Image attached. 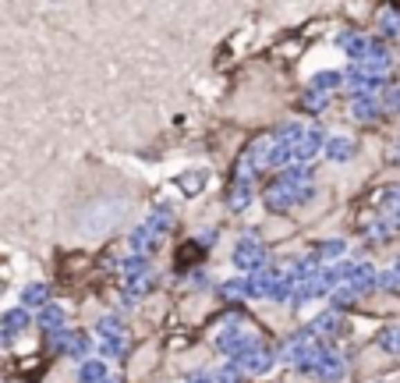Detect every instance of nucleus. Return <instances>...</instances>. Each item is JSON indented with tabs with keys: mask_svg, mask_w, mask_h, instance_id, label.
<instances>
[{
	"mask_svg": "<svg viewBox=\"0 0 400 383\" xmlns=\"http://www.w3.org/2000/svg\"><path fill=\"white\" fill-rule=\"evenodd\" d=\"M21 299H25V305L43 309V305H46V299H50V287H46V284H28Z\"/></svg>",
	"mask_w": 400,
	"mask_h": 383,
	"instance_id": "ddd939ff",
	"label": "nucleus"
},
{
	"mask_svg": "<svg viewBox=\"0 0 400 383\" xmlns=\"http://www.w3.org/2000/svg\"><path fill=\"white\" fill-rule=\"evenodd\" d=\"M78 380H82V383H103V380H107V366H103V362H82Z\"/></svg>",
	"mask_w": 400,
	"mask_h": 383,
	"instance_id": "dca6fc26",
	"label": "nucleus"
},
{
	"mask_svg": "<svg viewBox=\"0 0 400 383\" xmlns=\"http://www.w3.org/2000/svg\"><path fill=\"white\" fill-rule=\"evenodd\" d=\"M220 351H227L230 359H237V355H244L248 348H259V341H255V334H244V330H234V327H227L224 334H220Z\"/></svg>",
	"mask_w": 400,
	"mask_h": 383,
	"instance_id": "20e7f679",
	"label": "nucleus"
},
{
	"mask_svg": "<svg viewBox=\"0 0 400 383\" xmlns=\"http://www.w3.org/2000/svg\"><path fill=\"white\" fill-rule=\"evenodd\" d=\"M312 256L316 259H336V256H344V242H319Z\"/></svg>",
	"mask_w": 400,
	"mask_h": 383,
	"instance_id": "412c9836",
	"label": "nucleus"
},
{
	"mask_svg": "<svg viewBox=\"0 0 400 383\" xmlns=\"http://www.w3.org/2000/svg\"><path fill=\"white\" fill-rule=\"evenodd\" d=\"M340 82H344V75H336V71H319V75L312 78V93H329V89H336Z\"/></svg>",
	"mask_w": 400,
	"mask_h": 383,
	"instance_id": "f3484780",
	"label": "nucleus"
},
{
	"mask_svg": "<svg viewBox=\"0 0 400 383\" xmlns=\"http://www.w3.org/2000/svg\"><path fill=\"white\" fill-rule=\"evenodd\" d=\"M103 383H120V380H103Z\"/></svg>",
	"mask_w": 400,
	"mask_h": 383,
	"instance_id": "c756f323",
	"label": "nucleus"
},
{
	"mask_svg": "<svg viewBox=\"0 0 400 383\" xmlns=\"http://www.w3.org/2000/svg\"><path fill=\"white\" fill-rule=\"evenodd\" d=\"M319 380H326V383H336V380H344V373H347V362L340 359V355H333V351H326V355L319 359V366L312 369Z\"/></svg>",
	"mask_w": 400,
	"mask_h": 383,
	"instance_id": "39448f33",
	"label": "nucleus"
},
{
	"mask_svg": "<svg viewBox=\"0 0 400 383\" xmlns=\"http://www.w3.org/2000/svg\"><path fill=\"white\" fill-rule=\"evenodd\" d=\"M376 114H379V103L372 96H358L354 100V117H358V121H372Z\"/></svg>",
	"mask_w": 400,
	"mask_h": 383,
	"instance_id": "a211bd4d",
	"label": "nucleus"
},
{
	"mask_svg": "<svg viewBox=\"0 0 400 383\" xmlns=\"http://www.w3.org/2000/svg\"><path fill=\"white\" fill-rule=\"evenodd\" d=\"M21 327H28V309H8L4 316H0V334L4 337L18 334Z\"/></svg>",
	"mask_w": 400,
	"mask_h": 383,
	"instance_id": "f8f14e48",
	"label": "nucleus"
},
{
	"mask_svg": "<svg viewBox=\"0 0 400 383\" xmlns=\"http://www.w3.org/2000/svg\"><path fill=\"white\" fill-rule=\"evenodd\" d=\"M206 181H209V174L199 167V170H188V174H181V178H177L174 185H177L184 195H199V192L206 188Z\"/></svg>",
	"mask_w": 400,
	"mask_h": 383,
	"instance_id": "9b49d317",
	"label": "nucleus"
},
{
	"mask_svg": "<svg viewBox=\"0 0 400 383\" xmlns=\"http://www.w3.org/2000/svg\"><path fill=\"white\" fill-rule=\"evenodd\" d=\"M309 199H312V185H291L287 178H276V181L266 188V195H262V202L269 206L273 213H287L291 206L309 202Z\"/></svg>",
	"mask_w": 400,
	"mask_h": 383,
	"instance_id": "f257e3e1",
	"label": "nucleus"
},
{
	"mask_svg": "<svg viewBox=\"0 0 400 383\" xmlns=\"http://www.w3.org/2000/svg\"><path fill=\"white\" fill-rule=\"evenodd\" d=\"M312 330H316V334H322V337L340 334V330H344V316L336 312V309H329V312H322V316L312 323Z\"/></svg>",
	"mask_w": 400,
	"mask_h": 383,
	"instance_id": "9d476101",
	"label": "nucleus"
},
{
	"mask_svg": "<svg viewBox=\"0 0 400 383\" xmlns=\"http://www.w3.org/2000/svg\"><path fill=\"white\" fill-rule=\"evenodd\" d=\"M326 103H329V96H326V93H312V89L304 93V100H301V107H304V110H312V114H319Z\"/></svg>",
	"mask_w": 400,
	"mask_h": 383,
	"instance_id": "b1692460",
	"label": "nucleus"
},
{
	"mask_svg": "<svg viewBox=\"0 0 400 383\" xmlns=\"http://www.w3.org/2000/svg\"><path fill=\"white\" fill-rule=\"evenodd\" d=\"M322 150H326L329 160L340 163V160H351V157H354L358 145H354V139H347V135H333V139L326 135V145H322Z\"/></svg>",
	"mask_w": 400,
	"mask_h": 383,
	"instance_id": "1a4fd4ad",
	"label": "nucleus"
},
{
	"mask_svg": "<svg viewBox=\"0 0 400 383\" xmlns=\"http://www.w3.org/2000/svg\"><path fill=\"white\" fill-rule=\"evenodd\" d=\"M224 294H227V299H230V294H234V299H241V294H248V284H244V280H230V284H224Z\"/></svg>",
	"mask_w": 400,
	"mask_h": 383,
	"instance_id": "bb28decb",
	"label": "nucleus"
},
{
	"mask_svg": "<svg viewBox=\"0 0 400 383\" xmlns=\"http://www.w3.org/2000/svg\"><path fill=\"white\" fill-rule=\"evenodd\" d=\"M376 344H379L383 351H390V355H400V327H386V330H379Z\"/></svg>",
	"mask_w": 400,
	"mask_h": 383,
	"instance_id": "4468645a",
	"label": "nucleus"
},
{
	"mask_svg": "<svg viewBox=\"0 0 400 383\" xmlns=\"http://www.w3.org/2000/svg\"><path fill=\"white\" fill-rule=\"evenodd\" d=\"M234 267H237V270H262V267H266V249H262V242L244 238V242L234 249Z\"/></svg>",
	"mask_w": 400,
	"mask_h": 383,
	"instance_id": "f03ea898",
	"label": "nucleus"
},
{
	"mask_svg": "<svg viewBox=\"0 0 400 383\" xmlns=\"http://www.w3.org/2000/svg\"><path fill=\"white\" fill-rule=\"evenodd\" d=\"M125 348H128V334H125V337H110V341H103V351H107V355H125Z\"/></svg>",
	"mask_w": 400,
	"mask_h": 383,
	"instance_id": "393cba45",
	"label": "nucleus"
},
{
	"mask_svg": "<svg viewBox=\"0 0 400 383\" xmlns=\"http://www.w3.org/2000/svg\"><path fill=\"white\" fill-rule=\"evenodd\" d=\"M100 334L110 341V337H125V323H120L117 316H107L103 323H100Z\"/></svg>",
	"mask_w": 400,
	"mask_h": 383,
	"instance_id": "4be33fe9",
	"label": "nucleus"
},
{
	"mask_svg": "<svg viewBox=\"0 0 400 383\" xmlns=\"http://www.w3.org/2000/svg\"><path fill=\"white\" fill-rule=\"evenodd\" d=\"M202 252H199V242H184L181 245V256H177V270H184V267H188V262H195Z\"/></svg>",
	"mask_w": 400,
	"mask_h": 383,
	"instance_id": "5701e85b",
	"label": "nucleus"
},
{
	"mask_svg": "<svg viewBox=\"0 0 400 383\" xmlns=\"http://www.w3.org/2000/svg\"><path fill=\"white\" fill-rule=\"evenodd\" d=\"M344 287H351L354 294H365V291H372L376 287V270L372 267H351V274H347V280H344Z\"/></svg>",
	"mask_w": 400,
	"mask_h": 383,
	"instance_id": "6e6552de",
	"label": "nucleus"
},
{
	"mask_svg": "<svg viewBox=\"0 0 400 383\" xmlns=\"http://www.w3.org/2000/svg\"><path fill=\"white\" fill-rule=\"evenodd\" d=\"M379 280H383V284H386V287H397V284H400V262H397V267H393V270H390V274H383V277H379Z\"/></svg>",
	"mask_w": 400,
	"mask_h": 383,
	"instance_id": "cd10ccee",
	"label": "nucleus"
},
{
	"mask_svg": "<svg viewBox=\"0 0 400 383\" xmlns=\"http://www.w3.org/2000/svg\"><path fill=\"white\" fill-rule=\"evenodd\" d=\"M234 366H241L244 373H266V369L273 366V355H269L266 348H248L244 355L234 359Z\"/></svg>",
	"mask_w": 400,
	"mask_h": 383,
	"instance_id": "423d86ee",
	"label": "nucleus"
},
{
	"mask_svg": "<svg viewBox=\"0 0 400 383\" xmlns=\"http://www.w3.org/2000/svg\"><path fill=\"white\" fill-rule=\"evenodd\" d=\"M322 145H326V135H322L319 128H304V132H301V139L294 142V160H298V163L316 160V157L322 153Z\"/></svg>",
	"mask_w": 400,
	"mask_h": 383,
	"instance_id": "7ed1b4c3",
	"label": "nucleus"
},
{
	"mask_svg": "<svg viewBox=\"0 0 400 383\" xmlns=\"http://www.w3.org/2000/svg\"><path fill=\"white\" fill-rule=\"evenodd\" d=\"M280 178H287L291 185H309V178H312V167H304V163H291Z\"/></svg>",
	"mask_w": 400,
	"mask_h": 383,
	"instance_id": "6ab92c4d",
	"label": "nucleus"
},
{
	"mask_svg": "<svg viewBox=\"0 0 400 383\" xmlns=\"http://www.w3.org/2000/svg\"><path fill=\"white\" fill-rule=\"evenodd\" d=\"M212 383H241V373H237L234 366H227L224 373H217V376H212Z\"/></svg>",
	"mask_w": 400,
	"mask_h": 383,
	"instance_id": "a878e982",
	"label": "nucleus"
},
{
	"mask_svg": "<svg viewBox=\"0 0 400 383\" xmlns=\"http://www.w3.org/2000/svg\"><path fill=\"white\" fill-rule=\"evenodd\" d=\"M393 157H397V160H400V145H397V153H393Z\"/></svg>",
	"mask_w": 400,
	"mask_h": 383,
	"instance_id": "c85d7f7f",
	"label": "nucleus"
},
{
	"mask_svg": "<svg viewBox=\"0 0 400 383\" xmlns=\"http://www.w3.org/2000/svg\"><path fill=\"white\" fill-rule=\"evenodd\" d=\"M57 341V351H64V355H85L89 351V337L85 334H78V330H57L53 334Z\"/></svg>",
	"mask_w": 400,
	"mask_h": 383,
	"instance_id": "0eeeda50",
	"label": "nucleus"
},
{
	"mask_svg": "<svg viewBox=\"0 0 400 383\" xmlns=\"http://www.w3.org/2000/svg\"><path fill=\"white\" fill-rule=\"evenodd\" d=\"M60 323H64V312H60L57 305H43V312H39V327H43V330H57Z\"/></svg>",
	"mask_w": 400,
	"mask_h": 383,
	"instance_id": "aec40b11",
	"label": "nucleus"
},
{
	"mask_svg": "<svg viewBox=\"0 0 400 383\" xmlns=\"http://www.w3.org/2000/svg\"><path fill=\"white\" fill-rule=\"evenodd\" d=\"M252 202V181H234V192H230V210H244Z\"/></svg>",
	"mask_w": 400,
	"mask_h": 383,
	"instance_id": "2eb2a0df",
	"label": "nucleus"
}]
</instances>
